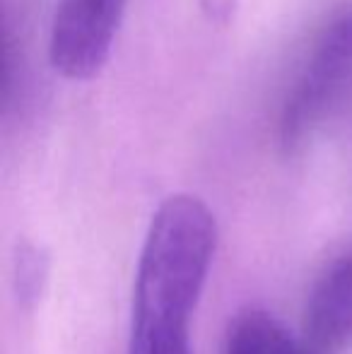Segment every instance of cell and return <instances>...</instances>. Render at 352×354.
<instances>
[{"instance_id":"5b68a950","label":"cell","mask_w":352,"mask_h":354,"mask_svg":"<svg viewBox=\"0 0 352 354\" xmlns=\"http://www.w3.org/2000/svg\"><path fill=\"white\" fill-rule=\"evenodd\" d=\"M225 354H316L302 333H292L263 308H246L230 323Z\"/></svg>"},{"instance_id":"8992f818","label":"cell","mask_w":352,"mask_h":354,"mask_svg":"<svg viewBox=\"0 0 352 354\" xmlns=\"http://www.w3.org/2000/svg\"><path fill=\"white\" fill-rule=\"evenodd\" d=\"M48 277V258L37 246L24 243L15 258V292L24 308L34 306Z\"/></svg>"},{"instance_id":"6da1fadb","label":"cell","mask_w":352,"mask_h":354,"mask_svg":"<svg viewBox=\"0 0 352 354\" xmlns=\"http://www.w3.org/2000/svg\"><path fill=\"white\" fill-rule=\"evenodd\" d=\"M217 248V222L196 196L160 203L133 284L128 354H191V321Z\"/></svg>"},{"instance_id":"52a82bcc","label":"cell","mask_w":352,"mask_h":354,"mask_svg":"<svg viewBox=\"0 0 352 354\" xmlns=\"http://www.w3.org/2000/svg\"><path fill=\"white\" fill-rule=\"evenodd\" d=\"M227 5H230V0H212V10H215V12L227 10Z\"/></svg>"},{"instance_id":"277c9868","label":"cell","mask_w":352,"mask_h":354,"mask_svg":"<svg viewBox=\"0 0 352 354\" xmlns=\"http://www.w3.org/2000/svg\"><path fill=\"white\" fill-rule=\"evenodd\" d=\"M302 337L316 354L352 350V239L343 241L311 280Z\"/></svg>"},{"instance_id":"7a4b0ae2","label":"cell","mask_w":352,"mask_h":354,"mask_svg":"<svg viewBox=\"0 0 352 354\" xmlns=\"http://www.w3.org/2000/svg\"><path fill=\"white\" fill-rule=\"evenodd\" d=\"M352 92V10L326 27L302 73L297 75L280 116L285 149L302 145Z\"/></svg>"},{"instance_id":"3957f363","label":"cell","mask_w":352,"mask_h":354,"mask_svg":"<svg viewBox=\"0 0 352 354\" xmlns=\"http://www.w3.org/2000/svg\"><path fill=\"white\" fill-rule=\"evenodd\" d=\"M126 0H61L51 24L48 58L68 80H89L106 63Z\"/></svg>"}]
</instances>
